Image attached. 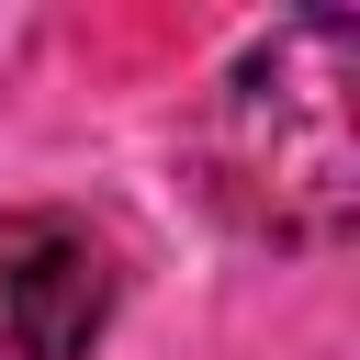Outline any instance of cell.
<instances>
[{"instance_id":"1","label":"cell","mask_w":360,"mask_h":360,"mask_svg":"<svg viewBox=\"0 0 360 360\" xmlns=\"http://www.w3.org/2000/svg\"><path fill=\"white\" fill-rule=\"evenodd\" d=\"M349 68H360V22H338V11H304L225 68V101L202 124V169L248 236H270V248H338L349 236V214H360Z\"/></svg>"},{"instance_id":"2","label":"cell","mask_w":360,"mask_h":360,"mask_svg":"<svg viewBox=\"0 0 360 360\" xmlns=\"http://www.w3.org/2000/svg\"><path fill=\"white\" fill-rule=\"evenodd\" d=\"M112 236L68 202H22L0 214V360H90V338L112 326Z\"/></svg>"}]
</instances>
